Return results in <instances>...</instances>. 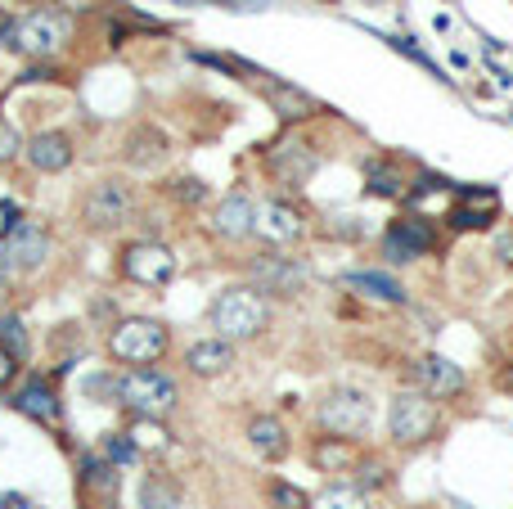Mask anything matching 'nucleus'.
<instances>
[{
  "label": "nucleus",
  "instance_id": "f257e3e1",
  "mask_svg": "<svg viewBox=\"0 0 513 509\" xmlns=\"http://www.w3.org/2000/svg\"><path fill=\"white\" fill-rule=\"evenodd\" d=\"M113 401L131 419H167L180 401V388L167 370L140 365V370H126L122 379L113 383Z\"/></svg>",
  "mask_w": 513,
  "mask_h": 509
},
{
  "label": "nucleus",
  "instance_id": "f03ea898",
  "mask_svg": "<svg viewBox=\"0 0 513 509\" xmlns=\"http://www.w3.org/2000/svg\"><path fill=\"white\" fill-rule=\"evenodd\" d=\"M68 37H72V19L63 10H32V14H23V19L0 28V46H5L9 55H23V59L54 55V50H63Z\"/></svg>",
  "mask_w": 513,
  "mask_h": 509
},
{
  "label": "nucleus",
  "instance_id": "7ed1b4c3",
  "mask_svg": "<svg viewBox=\"0 0 513 509\" xmlns=\"http://www.w3.org/2000/svg\"><path fill=\"white\" fill-rule=\"evenodd\" d=\"M270 325V307L252 284H234V289H221L212 302V329L225 343H248L261 329Z\"/></svg>",
  "mask_w": 513,
  "mask_h": 509
},
{
  "label": "nucleus",
  "instance_id": "20e7f679",
  "mask_svg": "<svg viewBox=\"0 0 513 509\" xmlns=\"http://www.w3.org/2000/svg\"><path fill=\"white\" fill-rule=\"evenodd\" d=\"M162 352H167V325H162V320L126 316L108 329V356L122 361V365H131V370L162 361Z\"/></svg>",
  "mask_w": 513,
  "mask_h": 509
},
{
  "label": "nucleus",
  "instance_id": "39448f33",
  "mask_svg": "<svg viewBox=\"0 0 513 509\" xmlns=\"http://www.w3.org/2000/svg\"><path fill=\"white\" fill-rule=\"evenodd\" d=\"M315 424L324 428L329 437H365L369 424H374V406L360 388H333L329 397L315 406Z\"/></svg>",
  "mask_w": 513,
  "mask_h": 509
},
{
  "label": "nucleus",
  "instance_id": "423d86ee",
  "mask_svg": "<svg viewBox=\"0 0 513 509\" xmlns=\"http://www.w3.org/2000/svg\"><path fill=\"white\" fill-rule=\"evenodd\" d=\"M387 433H392L396 446H423L437 433V401L423 397L419 388L396 392L392 410H387Z\"/></svg>",
  "mask_w": 513,
  "mask_h": 509
},
{
  "label": "nucleus",
  "instance_id": "0eeeda50",
  "mask_svg": "<svg viewBox=\"0 0 513 509\" xmlns=\"http://www.w3.org/2000/svg\"><path fill=\"white\" fill-rule=\"evenodd\" d=\"M122 275L131 284H144V289H162V284L176 280V253L158 239H135V244L122 248Z\"/></svg>",
  "mask_w": 513,
  "mask_h": 509
},
{
  "label": "nucleus",
  "instance_id": "6e6552de",
  "mask_svg": "<svg viewBox=\"0 0 513 509\" xmlns=\"http://www.w3.org/2000/svg\"><path fill=\"white\" fill-rule=\"evenodd\" d=\"M248 280L257 293H275V298H297L306 284V266L293 262V257L279 253H261L248 262Z\"/></svg>",
  "mask_w": 513,
  "mask_h": 509
},
{
  "label": "nucleus",
  "instance_id": "1a4fd4ad",
  "mask_svg": "<svg viewBox=\"0 0 513 509\" xmlns=\"http://www.w3.org/2000/svg\"><path fill=\"white\" fill-rule=\"evenodd\" d=\"M410 383L423 392V397L446 401V397H459V392L468 388V374L459 370V365L450 361V356L428 352V356H419V361L410 365Z\"/></svg>",
  "mask_w": 513,
  "mask_h": 509
},
{
  "label": "nucleus",
  "instance_id": "9d476101",
  "mask_svg": "<svg viewBox=\"0 0 513 509\" xmlns=\"http://www.w3.org/2000/svg\"><path fill=\"white\" fill-rule=\"evenodd\" d=\"M45 257H50V235H45V226L23 221V217H9L5 221V266H14V271H36Z\"/></svg>",
  "mask_w": 513,
  "mask_h": 509
},
{
  "label": "nucleus",
  "instance_id": "9b49d317",
  "mask_svg": "<svg viewBox=\"0 0 513 509\" xmlns=\"http://www.w3.org/2000/svg\"><path fill=\"white\" fill-rule=\"evenodd\" d=\"M266 167H270V176H275L279 185H288V190H302V185L315 176V167H320V154H315L306 140H279V145L270 149Z\"/></svg>",
  "mask_w": 513,
  "mask_h": 509
},
{
  "label": "nucleus",
  "instance_id": "f8f14e48",
  "mask_svg": "<svg viewBox=\"0 0 513 509\" xmlns=\"http://www.w3.org/2000/svg\"><path fill=\"white\" fill-rule=\"evenodd\" d=\"M131 212H135V194H131V185H122V181H99L95 190L86 194V226H95V230L122 226Z\"/></svg>",
  "mask_w": 513,
  "mask_h": 509
},
{
  "label": "nucleus",
  "instance_id": "ddd939ff",
  "mask_svg": "<svg viewBox=\"0 0 513 509\" xmlns=\"http://www.w3.org/2000/svg\"><path fill=\"white\" fill-rule=\"evenodd\" d=\"M437 244L432 239V226L428 221H419V217H401V221H392L387 226V235H383V257L387 262H396V266H405V262H419L428 248Z\"/></svg>",
  "mask_w": 513,
  "mask_h": 509
},
{
  "label": "nucleus",
  "instance_id": "4468645a",
  "mask_svg": "<svg viewBox=\"0 0 513 509\" xmlns=\"http://www.w3.org/2000/svg\"><path fill=\"white\" fill-rule=\"evenodd\" d=\"M500 212V194L495 190H473V185H459V203L450 208V226L455 230H482L495 221Z\"/></svg>",
  "mask_w": 513,
  "mask_h": 509
},
{
  "label": "nucleus",
  "instance_id": "2eb2a0df",
  "mask_svg": "<svg viewBox=\"0 0 513 509\" xmlns=\"http://www.w3.org/2000/svg\"><path fill=\"white\" fill-rule=\"evenodd\" d=\"M212 230L221 239H248L252 230H257V208H252V199L243 190L225 194L221 203H216L212 212Z\"/></svg>",
  "mask_w": 513,
  "mask_h": 509
},
{
  "label": "nucleus",
  "instance_id": "dca6fc26",
  "mask_svg": "<svg viewBox=\"0 0 513 509\" xmlns=\"http://www.w3.org/2000/svg\"><path fill=\"white\" fill-rule=\"evenodd\" d=\"M302 212L293 208V203L284 199H266L257 208V235H266L270 244H293V239H302Z\"/></svg>",
  "mask_w": 513,
  "mask_h": 509
},
{
  "label": "nucleus",
  "instance_id": "f3484780",
  "mask_svg": "<svg viewBox=\"0 0 513 509\" xmlns=\"http://www.w3.org/2000/svg\"><path fill=\"white\" fill-rule=\"evenodd\" d=\"M23 158L36 167V172H63V167L72 163V140L63 136V131H36L32 140H27Z\"/></svg>",
  "mask_w": 513,
  "mask_h": 509
},
{
  "label": "nucleus",
  "instance_id": "a211bd4d",
  "mask_svg": "<svg viewBox=\"0 0 513 509\" xmlns=\"http://www.w3.org/2000/svg\"><path fill=\"white\" fill-rule=\"evenodd\" d=\"M9 406H14L18 415L36 419V424H59V397H54V388L45 379H27L23 388L9 397Z\"/></svg>",
  "mask_w": 513,
  "mask_h": 509
},
{
  "label": "nucleus",
  "instance_id": "6ab92c4d",
  "mask_svg": "<svg viewBox=\"0 0 513 509\" xmlns=\"http://www.w3.org/2000/svg\"><path fill=\"white\" fill-rule=\"evenodd\" d=\"M185 365L198 379H216V374H225L234 365V343H225V338H198L185 352Z\"/></svg>",
  "mask_w": 513,
  "mask_h": 509
},
{
  "label": "nucleus",
  "instance_id": "aec40b11",
  "mask_svg": "<svg viewBox=\"0 0 513 509\" xmlns=\"http://www.w3.org/2000/svg\"><path fill=\"white\" fill-rule=\"evenodd\" d=\"M266 100H270V109H275L284 122H302V118H315V113H320V104H315L311 95L297 91V86H288V82H270L266 86Z\"/></svg>",
  "mask_w": 513,
  "mask_h": 509
},
{
  "label": "nucleus",
  "instance_id": "412c9836",
  "mask_svg": "<svg viewBox=\"0 0 513 509\" xmlns=\"http://www.w3.org/2000/svg\"><path fill=\"white\" fill-rule=\"evenodd\" d=\"M248 442H252V451H257L261 460H284L288 455V428L279 424L275 415H257L248 424Z\"/></svg>",
  "mask_w": 513,
  "mask_h": 509
},
{
  "label": "nucleus",
  "instance_id": "4be33fe9",
  "mask_svg": "<svg viewBox=\"0 0 513 509\" xmlns=\"http://www.w3.org/2000/svg\"><path fill=\"white\" fill-rule=\"evenodd\" d=\"M180 500H185V491H180V482L171 473L153 469L140 482V509H180Z\"/></svg>",
  "mask_w": 513,
  "mask_h": 509
},
{
  "label": "nucleus",
  "instance_id": "5701e85b",
  "mask_svg": "<svg viewBox=\"0 0 513 509\" xmlns=\"http://www.w3.org/2000/svg\"><path fill=\"white\" fill-rule=\"evenodd\" d=\"M342 284L360 289L365 298H378V302H405V289L383 271H351V275H342Z\"/></svg>",
  "mask_w": 513,
  "mask_h": 509
},
{
  "label": "nucleus",
  "instance_id": "b1692460",
  "mask_svg": "<svg viewBox=\"0 0 513 509\" xmlns=\"http://www.w3.org/2000/svg\"><path fill=\"white\" fill-rule=\"evenodd\" d=\"M162 154H167V136L158 127H140L131 136V145H126V163L131 167H158Z\"/></svg>",
  "mask_w": 513,
  "mask_h": 509
},
{
  "label": "nucleus",
  "instance_id": "393cba45",
  "mask_svg": "<svg viewBox=\"0 0 513 509\" xmlns=\"http://www.w3.org/2000/svg\"><path fill=\"white\" fill-rule=\"evenodd\" d=\"M311 509H369V500L356 482H329L324 491H315Z\"/></svg>",
  "mask_w": 513,
  "mask_h": 509
},
{
  "label": "nucleus",
  "instance_id": "a878e982",
  "mask_svg": "<svg viewBox=\"0 0 513 509\" xmlns=\"http://www.w3.org/2000/svg\"><path fill=\"white\" fill-rule=\"evenodd\" d=\"M0 347H5L18 365L32 356V343H27V320L14 316V311H5V316H0Z\"/></svg>",
  "mask_w": 513,
  "mask_h": 509
},
{
  "label": "nucleus",
  "instance_id": "bb28decb",
  "mask_svg": "<svg viewBox=\"0 0 513 509\" xmlns=\"http://www.w3.org/2000/svg\"><path fill=\"white\" fill-rule=\"evenodd\" d=\"M365 181H369L374 199H401V172H396L392 163H383V158H374V163L365 167Z\"/></svg>",
  "mask_w": 513,
  "mask_h": 509
},
{
  "label": "nucleus",
  "instance_id": "cd10ccee",
  "mask_svg": "<svg viewBox=\"0 0 513 509\" xmlns=\"http://www.w3.org/2000/svg\"><path fill=\"white\" fill-rule=\"evenodd\" d=\"M311 460L320 464L324 473L347 469V464H351V442H347V437H320V442H315V451H311Z\"/></svg>",
  "mask_w": 513,
  "mask_h": 509
},
{
  "label": "nucleus",
  "instance_id": "c85d7f7f",
  "mask_svg": "<svg viewBox=\"0 0 513 509\" xmlns=\"http://www.w3.org/2000/svg\"><path fill=\"white\" fill-rule=\"evenodd\" d=\"M104 460L113 464V469H122V464H135L140 460V451H135V442L126 433H108L104 437Z\"/></svg>",
  "mask_w": 513,
  "mask_h": 509
},
{
  "label": "nucleus",
  "instance_id": "c756f323",
  "mask_svg": "<svg viewBox=\"0 0 513 509\" xmlns=\"http://www.w3.org/2000/svg\"><path fill=\"white\" fill-rule=\"evenodd\" d=\"M126 437L135 442V451H149V446L167 442V433H162V419H135V424L126 428Z\"/></svg>",
  "mask_w": 513,
  "mask_h": 509
},
{
  "label": "nucleus",
  "instance_id": "7c9ffc66",
  "mask_svg": "<svg viewBox=\"0 0 513 509\" xmlns=\"http://www.w3.org/2000/svg\"><path fill=\"white\" fill-rule=\"evenodd\" d=\"M270 500H275V509H311V496H306L302 487H293V482H270Z\"/></svg>",
  "mask_w": 513,
  "mask_h": 509
},
{
  "label": "nucleus",
  "instance_id": "2f4dec72",
  "mask_svg": "<svg viewBox=\"0 0 513 509\" xmlns=\"http://www.w3.org/2000/svg\"><path fill=\"white\" fill-rule=\"evenodd\" d=\"M23 149H27L23 131H18L9 118H0V163H14V158H23Z\"/></svg>",
  "mask_w": 513,
  "mask_h": 509
},
{
  "label": "nucleus",
  "instance_id": "473e14b6",
  "mask_svg": "<svg viewBox=\"0 0 513 509\" xmlns=\"http://www.w3.org/2000/svg\"><path fill=\"white\" fill-rule=\"evenodd\" d=\"M491 257H495L500 266H513V226L500 230V235L491 239Z\"/></svg>",
  "mask_w": 513,
  "mask_h": 509
},
{
  "label": "nucleus",
  "instance_id": "72a5a7b5",
  "mask_svg": "<svg viewBox=\"0 0 513 509\" xmlns=\"http://www.w3.org/2000/svg\"><path fill=\"white\" fill-rule=\"evenodd\" d=\"M329 235H338V239H360V235H365V226H360V217H333Z\"/></svg>",
  "mask_w": 513,
  "mask_h": 509
},
{
  "label": "nucleus",
  "instance_id": "f704fd0d",
  "mask_svg": "<svg viewBox=\"0 0 513 509\" xmlns=\"http://www.w3.org/2000/svg\"><path fill=\"white\" fill-rule=\"evenodd\" d=\"M176 194L185 203H203L207 199V185L203 181H189V176H185V181H176Z\"/></svg>",
  "mask_w": 513,
  "mask_h": 509
},
{
  "label": "nucleus",
  "instance_id": "c9c22d12",
  "mask_svg": "<svg viewBox=\"0 0 513 509\" xmlns=\"http://www.w3.org/2000/svg\"><path fill=\"white\" fill-rule=\"evenodd\" d=\"M14 374H18V361L5 352V347H0V388H5V383L14 379Z\"/></svg>",
  "mask_w": 513,
  "mask_h": 509
},
{
  "label": "nucleus",
  "instance_id": "e433bc0d",
  "mask_svg": "<svg viewBox=\"0 0 513 509\" xmlns=\"http://www.w3.org/2000/svg\"><path fill=\"white\" fill-rule=\"evenodd\" d=\"M495 388H500V392H509V397H513V365H504V370L495 374Z\"/></svg>",
  "mask_w": 513,
  "mask_h": 509
},
{
  "label": "nucleus",
  "instance_id": "4c0bfd02",
  "mask_svg": "<svg viewBox=\"0 0 513 509\" xmlns=\"http://www.w3.org/2000/svg\"><path fill=\"white\" fill-rule=\"evenodd\" d=\"M0 293H5V257H0Z\"/></svg>",
  "mask_w": 513,
  "mask_h": 509
}]
</instances>
